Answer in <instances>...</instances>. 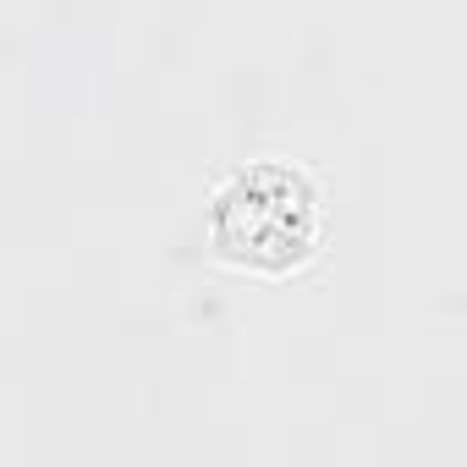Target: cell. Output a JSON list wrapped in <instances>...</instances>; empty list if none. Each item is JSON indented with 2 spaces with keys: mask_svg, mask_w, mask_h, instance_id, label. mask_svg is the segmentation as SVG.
Wrapping results in <instances>:
<instances>
[{
  "mask_svg": "<svg viewBox=\"0 0 467 467\" xmlns=\"http://www.w3.org/2000/svg\"><path fill=\"white\" fill-rule=\"evenodd\" d=\"M225 209L243 214V231H225V248H297L303 243V225H297V198L292 192H259L248 187L243 198H225Z\"/></svg>",
  "mask_w": 467,
  "mask_h": 467,
  "instance_id": "1",
  "label": "cell"
}]
</instances>
